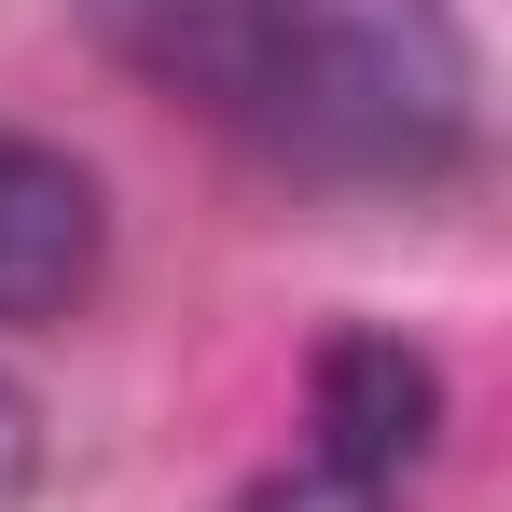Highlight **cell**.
<instances>
[{
    "label": "cell",
    "mask_w": 512,
    "mask_h": 512,
    "mask_svg": "<svg viewBox=\"0 0 512 512\" xmlns=\"http://www.w3.org/2000/svg\"><path fill=\"white\" fill-rule=\"evenodd\" d=\"M250 70L291 97L305 139L429 167L471 125V56H457V0H222Z\"/></svg>",
    "instance_id": "1"
},
{
    "label": "cell",
    "mask_w": 512,
    "mask_h": 512,
    "mask_svg": "<svg viewBox=\"0 0 512 512\" xmlns=\"http://www.w3.org/2000/svg\"><path fill=\"white\" fill-rule=\"evenodd\" d=\"M429 443V360L416 346L346 333L319 360V416H305V457L250 485V512H402V471Z\"/></svg>",
    "instance_id": "2"
},
{
    "label": "cell",
    "mask_w": 512,
    "mask_h": 512,
    "mask_svg": "<svg viewBox=\"0 0 512 512\" xmlns=\"http://www.w3.org/2000/svg\"><path fill=\"white\" fill-rule=\"evenodd\" d=\"M97 291V180L0 125V333L70 319Z\"/></svg>",
    "instance_id": "3"
},
{
    "label": "cell",
    "mask_w": 512,
    "mask_h": 512,
    "mask_svg": "<svg viewBox=\"0 0 512 512\" xmlns=\"http://www.w3.org/2000/svg\"><path fill=\"white\" fill-rule=\"evenodd\" d=\"M28 499V402H14V388H0V512Z\"/></svg>",
    "instance_id": "4"
}]
</instances>
